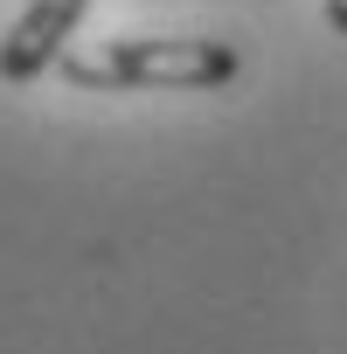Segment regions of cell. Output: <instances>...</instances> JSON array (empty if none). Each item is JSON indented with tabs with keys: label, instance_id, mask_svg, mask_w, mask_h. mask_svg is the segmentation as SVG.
<instances>
[{
	"label": "cell",
	"instance_id": "6da1fadb",
	"mask_svg": "<svg viewBox=\"0 0 347 354\" xmlns=\"http://www.w3.org/2000/svg\"><path fill=\"white\" fill-rule=\"evenodd\" d=\"M56 70L77 91H223L243 77V49L223 35H111L104 49H63Z\"/></svg>",
	"mask_w": 347,
	"mask_h": 354
},
{
	"label": "cell",
	"instance_id": "7a4b0ae2",
	"mask_svg": "<svg viewBox=\"0 0 347 354\" xmlns=\"http://www.w3.org/2000/svg\"><path fill=\"white\" fill-rule=\"evenodd\" d=\"M84 15H91V0H28L15 15V28L0 35V84H35L70 49Z\"/></svg>",
	"mask_w": 347,
	"mask_h": 354
},
{
	"label": "cell",
	"instance_id": "3957f363",
	"mask_svg": "<svg viewBox=\"0 0 347 354\" xmlns=\"http://www.w3.org/2000/svg\"><path fill=\"white\" fill-rule=\"evenodd\" d=\"M319 8H326V28H333V35H347V0H319Z\"/></svg>",
	"mask_w": 347,
	"mask_h": 354
}]
</instances>
